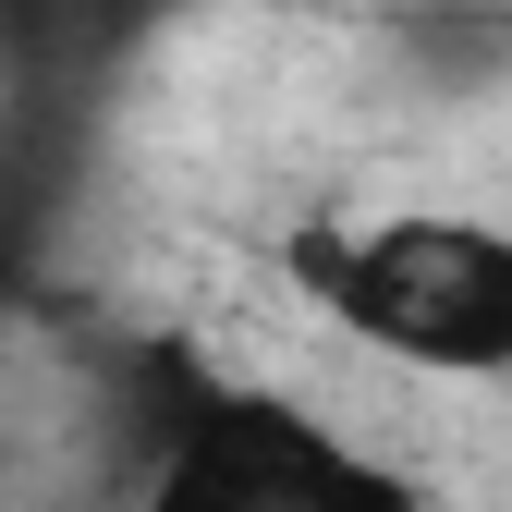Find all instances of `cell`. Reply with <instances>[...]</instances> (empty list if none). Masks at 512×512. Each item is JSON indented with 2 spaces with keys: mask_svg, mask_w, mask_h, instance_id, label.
<instances>
[{
  "mask_svg": "<svg viewBox=\"0 0 512 512\" xmlns=\"http://www.w3.org/2000/svg\"><path fill=\"white\" fill-rule=\"evenodd\" d=\"M281 281L366 354H403L427 378H512V232L476 208L305 220L281 244Z\"/></svg>",
  "mask_w": 512,
  "mask_h": 512,
  "instance_id": "cell-1",
  "label": "cell"
},
{
  "mask_svg": "<svg viewBox=\"0 0 512 512\" xmlns=\"http://www.w3.org/2000/svg\"><path fill=\"white\" fill-rule=\"evenodd\" d=\"M147 512H427V488L281 391H208L171 427Z\"/></svg>",
  "mask_w": 512,
  "mask_h": 512,
  "instance_id": "cell-2",
  "label": "cell"
}]
</instances>
